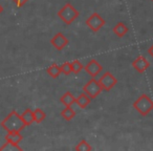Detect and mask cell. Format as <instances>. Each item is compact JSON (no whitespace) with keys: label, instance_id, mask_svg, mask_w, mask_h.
<instances>
[{"label":"cell","instance_id":"23","mask_svg":"<svg viewBox=\"0 0 153 151\" xmlns=\"http://www.w3.org/2000/svg\"><path fill=\"white\" fill-rule=\"evenodd\" d=\"M148 54H149L150 56H152V57H153V45L150 47V48L148 49Z\"/></svg>","mask_w":153,"mask_h":151},{"label":"cell","instance_id":"9","mask_svg":"<svg viewBox=\"0 0 153 151\" xmlns=\"http://www.w3.org/2000/svg\"><path fill=\"white\" fill-rule=\"evenodd\" d=\"M84 68H85V70L91 76L92 78L97 77L103 69L102 65H101L97 60H90L89 63H88Z\"/></svg>","mask_w":153,"mask_h":151},{"label":"cell","instance_id":"22","mask_svg":"<svg viewBox=\"0 0 153 151\" xmlns=\"http://www.w3.org/2000/svg\"><path fill=\"white\" fill-rule=\"evenodd\" d=\"M15 4L17 5V7H22L26 2H27L28 0H13Z\"/></svg>","mask_w":153,"mask_h":151},{"label":"cell","instance_id":"18","mask_svg":"<svg viewBox=\"0 0 153 151\" xmlns=\"http://www.w3.org/2000/svg\"><path fill=\"white\" fill-rule=\"evenodd\" d=\"M33 113H34L35 122H36V123H38V124H40L41 122H43L45 119H46V113H45L41 108L35 109V110L33 111Z\"/></svg>","mask_w":153,"mask_h":151},{"label":"cell","instance_id":"2","mask_svg":"<svg viewBox=\"0 0 153 151\" xmlns=\"http://www.w3.org/2000/svg\"><path fill=\"white\" fill-rule=\"evenodd\" d=\"M132 106L140 115L146 117L153 110V101L150 97L144 94L136 99Z\"/></svg>","mask_w":153,"mask_h":151},{"label":"cell","instance_id":"19","mask_svg":"<svg viewBox=\"0 0 153 151\" xmlns=\"http://www.w3.org/2000/svg\"><path fill=\"white\" fill-rule=\"evenodd\" d=\"M74 150H78V151H90V150H92V147L90 146L89 144H88L87 141L82 140L81 142H79V144L74 147Z\"/></svg>","mask_w":153,"mask_h":151},{"label":"cell","instance_id":"17","mask_svg":"<svg viewBox=\"0 0 153 151\" xmlns=\"http://www.w3.org/2000/svg\"><path fill=\"white\" fill-rule=\"evenodd\" d=\"M61 115L66 120V121H71V120L76 117V111L71 108V106L65 107V108L61 111Z\"/></svg>","mask_w":153,"mask_h":151},{"label":"cell","instance_id":"25","mask_svg":"<svg viewBox=\"0 0 153 151\" xmlns=\"http://www.w3.org/2000/svg\"><path fill=\"white\" fill-rule=\"evenodd\" d=\"M152 1H153V0H152Z\"/></svg>","mask_w":153,"mask_h":151},{"label":"cell","instance_id":"16","mask_svg":"<svg viewBox=\"0 0 153 151\" xmlns=\"http://www.w3.org/2000/svg\"><path fill=\"white\" fill-rule=\"evenodd\" d=\"M23 149L19 146L18 144H14L11 142H5V144H3L0 147V151H21Z\"/></svg>","mask_w":153,"mask_h":151},{"label":"cell","instance_id":"7","mask_svg":"<svg viewBox=\"0 0 153 151\" xmlns=\"http://www.w3.org/2000/svg\"><path fill=\"white\" fill-rule=\"evenodd\" d=\"M51 43L57 51H62L69 43V41L62 33H58L51 39Z\"/></svg>","mask_w":153,"mask_h":151},{"label":"cell","instance_id":"11","mask_svg":"<svg viewBox=\"0 0 153 151\" xmlns=\"http://www.w3.org/2000/svg\"><path fill=\"white\" fill-rule=\"evenodd\" d=\"M22 138H23V136L21 135L20 131L7 132V134L5 135V141H7V142L14 143V144H19L22 141Z\"/></svg>","mask_w":153,"mask_h":151},{"label":"cell","instance_id":"20","mask_svg":"<svg viewBox=\"0 0 153 151\" xmlns=\"http://www.w3.org/2000/svg\"><path fill=\"white\" fill-rule=\"evenodd\" d=\"M71 63V69L72 72L76 74H78L79 72H81V70L84 68V66L82 65V63L79 61V60H74V61L70 62Z\"/></svg>","mask_w":153,"mask_h":151},{"label":"cell","instance_id":"24","mask_svg":"<svg viewBox=\"0 0 153 151\" xmlns=\"http://www.w3.org/2000/svg\"><path fill=\"white\" fill-rule=\"evenodd\" d=\"M2 12H3V7H1V5H0V14L2 13Z\"/></svg>","mask_w":153,"mask_h":151},{"label":"cell","instance_id":"10","mask_svg":"<svg viewBox=\"0 0 153 151\" xmlns=\"http://www.w3.org/2000/svg\"><path fill=\"white\" fill-rule=\"evenodd\" d=\"M128 30H129V28H128V26L126 25L124 22H117L114 25V28H113V33H114L119 38H122V37L125 36L128 33Z\"/></svg>","mask_w":153,"mask_h":151},{"label":"cell","instance_id":"14","mask_svg":"<svg viewBox=\"0 0 153 151\" xmlns=\"http://www.w3.org/2000/svg\"><path fill=\"white\" fill-rule=\"evenodd\" d=\"M21 118H22V120H23L24 124H25L26 126H30L35 122L34 113H33V111L30 110V108L25 109V110L23 111V113L21 115Z\"/></svg>","mask_w":153,"mask_h":151},{"label":"cell","instance_id":"4","mask_svg":"<svg viewBox=\"0 0 153 151\" xmlns=\"http://www.w3.org/2000/svg\"><path fill=\"white\" fill-rule=\"evenodd\" d=\"M102 90H103V88H102V86H101V84L99 83V81H97L94 78L89 80V81L83 86V91L85 92L90 99H96L97 97L102 92Z\"/></svg>","mask_w":153,"mask_h":151},{"label":"cell","instance_id":"21","mask_svg":"<svg viewBox=\"0 0 153 151\" xmlns=\"http://www.w3.org/2000/svg\"><path fill=\"white\" fill-rule=\"evenodd\" d=\"M60 68H61V74H66V76L72 72L71 63H70V62H64V63L60 66Z\"/></svg>","mask_w":153,"mask_h":151},{"label":"cell","instance_id":"1","mask_svg":"<svg viewBox=\"0 0 153 151\" xmlns=\"http://www.w3.org/2000/svg\"><path fill=\"white\" fill-rule=\"evenodd\" d=\"M0 126L7 132L11 131H21L26 127L23 120L21 118V115L17 112L16 110H13L3 119V121L0 123Z\"/></svg>","mask_w":153,"mask_h":151},{"label":"cell","instance_id":"13","mask_svg":"<svg viewBox=\"0 0 153 151\" xmlns=\"http://www.w3.org/2000/svg\"><path fill=\"white\" fill-rule=\"evenodd\" d=\"M90 102H91V99H90L85 92H84V94H81L78 98L76 99V103L79 105L81 108H86V107L90 104Z\"/></svg>","mask_w":153,"mask_h":151},{"label":"cell","instance_id":"8","mask_svg":"<svg viewBox=\"0 0 153 151\" xmlns=\"http://www.w3.org/2000/svg\"><path fill=\"white\" fill-rule=\"evenodd\" d=\"M149 66H150V63H149V61L144 56H138V57L132 62V67L138 72L146 71L149 68Z\"/></svg>","mask_w":153,"mask_h":151},{"label":"cell","instance_id":"12","mask_svg":"<svg viewBox=\"0 0 153 151\" xmlns=\"http://www.w3.org/2000/svg\"><path fill=\"white\" fill-rule=\"evenodd\" d=\"M60 101H61V103L65 107H69V106H71L72 104H74V103H76V98L72 96L71 92L67 91L61 97Z\"/></svg>","mask_w":153,"mask_h":151},{"label":"cell","instance_id":"5","mask_svg":"<svg viewBox=\"0 0 153 151\" xmlns=\"http://www.w3.org/2000/svg\"><path fill=\"white\" fill-rule=\"evenodd\" d=\"M106 24L104 18H102V16L99 15L98 13H94L87 18L86 20V25L92 30V32L97 33Z\"/></svg>","mask_w":153,"mask_h":151},{"label":"cell","instance_id":"15","mask_svg":"<svg viewBox=\"0 0 153 151\" xmlns=\"http://www.w3.org/2000/svg\"><path fill=\"white\" fill-rule=\"evenodd\" d=\"M46 72L49 77L53 78V79H57L60 76V74H61V68L57 64H53V65H51L49 67L46 68Z\"/></svg>","mask_w":153,"mask_h":151},{"label":"cell","instance_id":"6","mask_svg":"<svg viewBox=\"0 0 153 151\" xmlns=\"http://www.w3.org/2000/svg\"><path fill=\"white\" fill-rule=\"evenodd\" d=\"M99 83L101 84L103 90L109 91V90H111L115 85H117V80L112 74H110L109 71H107L103 74L100 79H99Z\"/></svg>","mask_w":153,"mask_h":151},{"label":"cell","instance_id":"3","mask_svg":"<svg viewBox=\"0 0 153 151\" xmlns=\"http://www.w3.org/2000/svg\"><path fill=\"white\" fill-rule=\"evenodd\" d=\"M58 17L64 22L67 25L71 24L76 18L80 16V13L78 10H76L74 7L71 5V3L67 2L59 12H58Z\"/></svg>","mask_w":153,"mask_h":151}]
</instances>
